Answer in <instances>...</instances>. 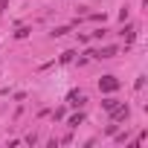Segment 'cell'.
Instances as JSON below:
<instances>
[{"instance_id": "6da1fadb", "label": "cell", "mask_w": 148, "mask_h": 148, "mask_svg": "<svg viewBox=\"0 0 148 148\" xmlns=\"http://www.w3.org/2000/svg\"><path fill=\"white\" fill-rule=\"evenodd\" d=\"M99 90H102V93H113V90H119V82H116L113 76H105V79L99 82Z\"/></svg>"}, {"instance_id": "7a4b0ae2", "label": "cell", "mask_w": 148, "mask_h": 148, "mask_svg": "<svg viewBox=\"0 0 148 148\" xmlns=\"http://www.w3.org/2000/svg\"><path fill=\"white\" fill-rule=\"evenodd\" d=\"M96 58H110V55H116V47H105V49H99V52H93Z\"/></svg>"}, {"instance_id": "3957f363", "label": "cell", "mask_w": 148, "mask_h": 148, "mask_svg": "<svg viewBox=\"0 0 148 148\" xmlns=\"http://www.w3.org/2000/svg\"><path fill=\"white\" fill-rule=\"evenodd\" d=\"M70 105H76V108H79V105H84V96L73 90V93H70Z\"/></svg>"}, {"instance_id": "277c9868", "label": "cell", "mask_w": 148, "mask_h": 148, "mask_svg": "<svg viewBox=\"0 0 148 148\" xmlns=\"http://www.w3.org/2000/svg\"><path fill=\"white\" fill-rule=\"evenodd\" d=\"M82 122H84V113H76V116H70V125H73V128H76V125H82Z\"/></svg>"}, {"instance_id": "5b68a950", "label": "cell", "mask_w": 148, "mask_h": 148, "mask_svg": "<svg viewBox=\"0 0 148 148\" xmlns=\"http://www.w3.org/2000/svg\"><path fill=\"white\" fill-rule=\"evenodd\" d=\"M102 105H105V110H113V108H116V105H119V102H116V99H105V102H102Z\"/></svg>"}]
</instances>
